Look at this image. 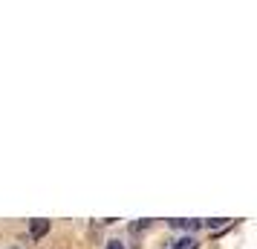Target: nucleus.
Instances as JSON below:
<instances>
[{"label":"nucleus","mask_w":257,"mask_h":249,"mask_svg":"<svg viewBox=\"0 0 257 249\" xmlns=\"http://www.w3.org/2000/svg\"><path fill=\"white\" fill-rule=\"evenodd\" d=\"M12 249H21V246H12Z\"/></svg>","instance_id":"obj_6"},{"label":"nucleus","mask_w":257,"mask_h":249,"mask_svg":"<svg viewBox=\"0 0 257 249\" xmlns=\"http://www.w3.org/2000/svg\"><path fill=\"white\" fill-rule=\"evenodd\" d=\"M148 226H151V220H136V223L130 226V232L136 235V232H142V229H148Z\"/></svg>","instance_id":"obj_4"},{"label":"nucleus","mask_w":257,"mask_h":249,"mask_svg":"<svg viewBox=\"0 0 257 249\" xmlns=\"http://www.w3.org/2000/svg\"><path fill=\"white\" fill-rule=\"evenodd\" d=\"M171 249H197V240H194V237H182V240H176Z\"/></svg>","instance_id":"obj_3"},{"label":"nucleus","mask_w":257,"mask_h":249,"mask_svg":"<svg viewBox=\"0 0 257 249\" xmlns=\"http://www.w3.org/2000/svg\"><path fill=\"white\" fill-rule=\"evenodd\" d=\"M47 232H49V220H44V217H35V220L29 223V235H32V240H41Z\"/></svg>","instance_id":"obj_1"},{"label":"nucleus","mask_w":257,"mask_h":249,"mask_svg":"<svg viewBox=\"0 0 257 249\" xmlns=\"http://www.w3.org/2000/svg\"><path fill=\"white\" fill-rule=\"evenodd\" d=\"M107 249H124V243L121 240H107Z\"/></svg>","instance_id":"obj_5"},{"label":"nucleus","mask_w":257,"mask_h":249,"mask_svg":"<svg viewBox=\"0 0 257 249\" xmlns=\"http://www.w3.org/2000/svg\"><path fill=\"white\" fill-rule=\"evenodd\" d=\"M171 226H176V229H188V232H194V229H199V226H202V220H171Z\"/></svg>","instance_id":"obj_2"}]
</instances>
